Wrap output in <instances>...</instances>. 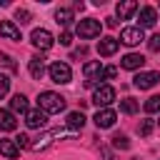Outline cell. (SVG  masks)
Masks as SVG:
<instances>
[{
	"mask_svg": "<svg viewBox=\"0 0 160 160\" xmlns=\"http://www.w3.org/2000/svg\"><path fill=\"white\" fill-rule=\"evenodd\" d=\"M72 135H75V130H70V128H55V130H48V132H42L38 140L30 142V150H32V152H42V150H48L55 140H60V138H72Z\"/></svg>",
	"mask_w": 160,
	"mask_h": 160,
	"instance_id": "1",
	"label": "cell"
},
{
	"mask_svg": "<svg viewBox=\"0 0 160 160\" xmlns=\"http://www.w3.org/2000/svg\"><path fill=\"white\" fill-rule=\"evenodd\" d=\"M38 108L42 110V112H60V110H65V98L60 95V92H52V90H45V92H40L38 95Z\"/></svg>",
	"mask_w": 160,
	"mask_h": 160,
	"instance_id": "2",
	"label": "cell"
},
{
	"mask_svg": "<svg viewBox=\"0 0 160 160\" xmlns=\"http://www.w3.org/2000/svg\"><path fill=\"white\" fill-rule=\"evenodd\" d=\"M48 75H50V80L52 82H58V85H65V82H70V78H72V70H70V65L68 62H52L50 68H48Z\"/></svg>",
	"mask_w": 160,
	"mask_h": 160,
	"instance_id": "3",
	"label": "cell"
},
{
	"mask_svg": "<svg viewBox=\"0 0 160 160\" xmlns=\"http://www.w3.org/2000/svg\"><path fill=\"white\" fill-rule=\"evenodd\" d=\"M100 30H102V25H100V20H95V18L78 20V25H75V32H78L80 38H98Z\"/></svg>",
	"mask_w": 160,
	"mask_h": 160,
	"instance_id": "4",
	"label": "cell"
},
{
	"mask_svg": "<svg viewBox=\"0 0 160 160\" xmlns=\"http://www.w3.org/2000/svg\"><path fill=\"white\" fill-rule=\"evenodd\" d=\"M92 102L98 105V110L108 108L110 102H115V88H112V85H100V88H95V92H92Z\"/></svg>",
	"mask_w": 160,
	"mask_h": 160,
	"instance_id": "5",
	"label": "cell"
},
{
	"mask_svg": "<svg viewBox=\"0 0 160 160\" xmlns=\"http://www.w3.org/2000/svg\"><path fill=\"white\" fill-rule=\"evenodd\" d=\"M30 40H32V45H35L38 50H50V48L55 45V38H52L50 30H45V28H35L32 35H30Z\"/></svg>",
	"mask_w": 160,
	"mask_h": 160,
	"instance_id": "6",
	"label": "cell"
},
{
	"mask_svg": "<svg viewBox=\"0 0 160 160\" xmlns=\"http://www.w3.org/2000/svg\"><path fill=\"white\" fill-rule=\"evenodd\" d=\"M158 82H160V72H155V70L138 72V75L132 78V85H135L138 90H150V88H155Z\"/></svg>",
	"mask_w": 160,
	"mask_h": 160,
	"instance_id": "7",
	"label": "cell"
},
{
	"mask_svg": "<svg viewBox=\"0 0 160 160\" xmlns=\"http://www.w3.org/2000/svg\"><path fill=\"white\" fill-rule=\"evenodd\" d=\"M102 65L100 62H95V60H90V62H85L82 65V72H85V85L88 88H92V85H98V80H102Z\"/></svg>",
	"mask_w": 160,
	"mask_h": 160,
	"instance_id": "8",
	"label": "cell"
},
{
	"mask_svg": "<svg viewBox=\"0 0 160 160\" xmlns=\"http://www.w3.org/2000/svg\"><path fill=\"white\" fill-rule=\"evenodd\" d=\"M140 40H145V32H142V28H138V25H130V28H122L120 30V42H125V45H138Z\"/></svg>",
	"mask_w": 160,
	"mask_h": 160,
	"instance_id": "9",
	"label": "cell"
},
{
	"mask_svg": "<svg viewBox=\"0 0 160 160\" xmlns=\"http://www.w3.org/2000/svg\"><path fill=\"white\" fill-rule=\"evenodd\" d=\"M45 122H48V112H42L40 108H35V110H28V112H25V125H28V128L40 130Z\"/></svg>",
	"mask_w": 160,
	"mask_h": 160,
	"instance_id": "10",
	"label": "cell"
},
{
	"mask_svg": "<svg viewBox=\"0 0 160 160\" xmlns=\"http://www.w3.org/2000/svg\"><path fill=\"white\" fill-rule=\"evenodd\" d=\"M95 125L100 128V130H105V128H112L115 125V120H118V115H115V110H110V108H102V110H98L95 112Z\"/></svg>",
	"mask_w": 160,
	"mask_h": 160,
	"instance_id": "11",
	"label": "cell"
},
{
	"mask_svg": "<svg viewBox=\"0 0 160 160\" xmlns=\"http://www.w3.org/2000/svg\"><path fill=\"white\" fill-rule=\"evenodd\" d=\"M138 28H152L155 22H158V12H155V8H150V5H145V8H140V12H138Z\"/></svg>",
	"mask_w": 160,
	"mask_h": 160,
	"instance_id": "12",
	"label": "cell"
},
{
	"mask_svg": "<svg viewBox=\"0 0 160 160\" xmlns=\"http://www.w3.org/2000/svg\"><path fill=\"white\" fill-rule=\"evenodd\" d=\"M0 38H5V40H15V42L22 40L20 28H18L15 22H10V20H0Z\"/></svg>",
	"mask_w": 160,
	"mask_h": 160,
	"instance_id": "13",
	"label": "cell"
},
{
	"mask_svg": "<svg viewBox=\"0 0 160 160\" xmlns=\"http://www.w3.org/2000/svg\"><path fill=\"white\" fill-rule=\"evenodd\" d=\"M118 48H120V40H115V38H102L100 42H98V52L102 55V58H110V55H115L118 52Z\"/></svg>",
	"mask_w": 160,
	"mask_h": 160,
	"instance_id": "14",
	"label": "cell"
},
{
	"mask_svg": "<svg viewBox=\"0 0 160 160\" xmlns=\"http://www.w3.org/2000/svg\"><path fill=\"white\" fill-rule=\"evenodd\" d=\"M115 12H118L120 20H130L132 12H138V2H135V0H122V2H118Z\"/></svg>",
	"mask_w": 160,
	"mask_h": 160,
	"instance_id": "15",
	"label": "cell"
},
{
	"mask_svg": "<svg viewBox=\"0 0 160 160\" xmlns=\"http://www.w3.org/2000/svg\"><path fill=\"white\" fill-rule=\"evenodd\" d=\"M120 65H122L125 70H140V68L145 65V58H142L140 52H128V55L120 60Z\"/></svg>",
	"mask_w": 160,
	"mask_h": 160,
	"instance_id": "16",
	"label": "cell"
},
{
	"mask_svg": "<svg viewBox=\"0 0 160 160\" xmlns=\"http://www.w3.org/2000/svg\"><path fill=\"white\" fill-rule=\"evenodd\" d=\"M28 70H30V75H32L35 80H40L42 72H45V58H42V55H32L30 62H28Z\"/></svg>",
	"mask_w": 160,
	"mask_h": 160,
	"instance_id": "17",
	"label": "cell"
},
{
	"mask_svg": "<svg viewBox=\"0 0 160 160\" xmlns=\"http://www.w3.org/2000/svg\"><path fill=\"white\" fill-rule=\"evenodd\" d=\"M15 128H18V120H15V115H12L10 110L0 108V130H2V132H12Z\"/></svg>",
	"mask_w": 160,
	"mask_h": 160,
	"instance_id": "18",
	"label": "cell"
},
{
	"mask_svg": "<svg viewBox=\"0 0 160 160\" xmlns=\"http://www.w3.org/2000/svg\"><path fill=\"white\" fill-rule=\"evenodd\" d=\"M65 122H68V128L75 130V132L82 130V125H85V115H82V110H72V112H68Z\"/></svg>",
	"mask_w": 160,
	"mask_h": 160,
	"instance_id": "19",
	"label": "cell"
},
{
	"mask_svg": "<svg viewBox=\"0 0 160 160\" xmlns=\"http://www.w3.org/2000/svg\"><path fill=\"white\" fill-rule=\"evenodd\" d=\"M10 112H12V115H18V112L25 115V112H28V98L20 95V92L12 95V98H10Z\"/></svg>",
	"mask_w": 160,
	"mask_h": 160,
	"instance_id": "20",
	"label": "cell"
},
{
	"mask_svg": "<svg viewBox=\"0 0 160 160\" xmlns=\"http://www.w3.org/2000/svg\"><path fill=\"white\" fill-rule=\"evenodd\" d=\"M0 155H5V158H10V160H15V158L20 155V148L15 145V140H0Z\"/></svg>",
	"mask_w": 160,
	"mask_h": 160,
	"instance_id": "21",
	"label": "cell"
},
{
	"mask_svg": "<svg viewBox=\"0 0 160 160\" xmlns=\"http://www.w3.org/2000/svg\"><path fill=\"white\" fill-rule=\"evenodd\" d=\"M55 22L62 25V28L70 25V22H72V10H70V8H58V10H55Z\"/></svg>",
	"mask_w": 160,
	"mask_h": 160,
	"instance_id": "22",
	"label": "cell"
},
{
	"mask_svg": "<svg viewBox=\"0 0 160 160\" xmlns=\"http://www.w3.org/2000/svg\"><path fill=\"white\" fill-rule=\"evenodd\" d=\"M120 110H122V112H128V115H132V112H138V110H140V102H138V100H132V98H125V100H120Z\"/></svg>",
	"mask_w": 160,
	"mask_h": 160,
	"instance_id": "23",
	"label": "cell"
},
{
	"mask_svg": "<svg viewBox=\"0 0 160 160\" xmlns=\"http://www.w3.org/2000/svg\"><path fill=\"white\" fill-rule=\"evenodd\" d=\"M110 140H112V148H118V150H128V148H130L128 135H120V132H118V135H112Z\"/></svg>",
	"mask_w": 160,
	"mask_h": 160,
	"instance_id": "24",
	"label": "cell"
},
{
	"mask_svg": "<svg viewBox=\"0 0 160 160\" xmlns=\"http://www.w3.org/2000/svg\"><path fill=\"white\" fill-rule=\"evenodd\" d=\"M142 108H145V112H160V95H152V98H148Z\"/></svg>",
	"mask_w": 160,
	"mask_h": 160,
	"instance_id": "25",
	"label": "cell"
},
{
	"mask_svg": "<svg viewBox=\"0 0 160 160\" xmlns=\"http://www.w3.org/2000/svg\"><path fill=\"white\" fill-rule=\"evenodd\" d=\"M152 128H155V120H150V118H148V120H142V125L138 128V132H140L142 138H148V135L152 132Z\"/></svg>",
	"mask_w": 160,
	"mask_h": 160,
	"instance_id": "26",
	"label": "cell"
},
{
	"mask_svg": "<svg viewBox=\"0 0 160 160\" xmlns=\"http://www.w3.org/2000/svg\"><path fill=\"white\" fill-rule=\"evenodd\" d=\"M15 20H20V25L30 22V10H25V8H18V10H15Z\"/></svg>",
	"mask_w": 160,
	"mask_h": 160,
	"instance_id": "27",
	"label": "cell"
},
{
	"mask_svg": "<svg viewBox=\"0 0 160 160\" xmlns=\"http://www.w3.org/2000/svg\"><path fill=\"white\" fill-rule=\"evenodd\" d=\"M8 90H10V78L0 72V98H5V95H8Z\"/></svg>",
	"mask_w": 160,
	"mask_h": 160,
	"instance_id": "28",
	"label": "cell"
},
{
	"mask_svg": "<svg viewBox=\"0 0 160 160\" xmlns=\"http://www.w3.org/2000/svg\"><path fill=\"white\" fill-rule=\"evenodd\" d=\"M148 48H150L152 52H160V32H155V35L148 40Z\"/></svg>",
	"mask_w": 160,
	"mask_h": 160,
	"instance_id": "29",
	"label": "cell"
},
{
	"mask_svg": "<svg viewBox=\"0 0 160 160\" xmlns=\"http://www.w3.org/2000/svg\"><path fill=\"white\" fill-rule=\"evenodd\" d=\"M115 75H118V68H115V65H108V68L102 70V80H112Z\"/></svg>",
	"mask_w": 160,
	"mask_h": 160,
	"instance_id": "30",
	"label": "cell"
},
{
	"mask_svg": "<svg viewBox=\"0 0 160 160\" xmlns=\"http://www.w3.org/2000/svg\"><path fill=\"white\" fill-rule=\"evenodd\" d=\"M30 142H32V140H30L28 135H22V132L15 138V145H18V148H30Z\"/></svg>",
	"mask_w": 160,
	"mask_h": 160,
	"instance_id": "31",
	"label": "cell"
},
{
	"mask_svg": "<svg viewBox=\"0 0 160 160\" xmlns=\"http://www.w3.org/2000/svg\"><path fill=\"white\" fill-rule=\"evenodd\" d=\"M0 62H2L5 68H10V70H18V65L12 62V58H10V55H5V52H0Z\"/></svg>",
	"mask_w": 160,
	"mask_h": 160,
	"instance_id": "32",
	"label": "cell"
},
{
	"mask_svg": "<svg viewBox=\"0 0 160 160\" xmlns=\"http://www.w3.org/2000/svg\"><path fill=\"white\" fill-rule=\"evenodd\" d=\"M58 40H60V45H65V48H68V45L72 42V35L65 30V32H60V38H58Z\"/></svg>",
	"mask_w": 160,
	"mask_h": 160,
	"instance_id": "33",
	"label": "cell"
},
{
	"mask_svg": "<svg viewBox=\"0 0 160 160\" xmlns=\"http://www.w3.org/2000/svg\"><path fill=\"white\" fill-rule=\"evenodd\" d=\"M100 155H102V160H115V155H112V150H108V148H105V150H102Z\"/></svg>",
	"mask_w": 160,
	"mask_h": 160,
	"instance_id": "34",
	"label": "cell"
},
{
	"mask_svg": "<svg viewBox=\"0 0 160 160\" xmlns=\"http://www.w3.org/2000/svg\"><path fill=\"white\" fill-rule=\"evenodd\" d=\"M105 25H108V28H115L118 20H115V18H105Z\"/></svg>",
	"mask_w": 160,
	"mask_h": 160,
	"instance_id": "35",
	"label": "cell"
},
{
	"mask_svg": "<svg viewBox=\"0 0 160 160\" xmlns=\"http://www.w3.org/2000/svg\"><path fill=\"white\" fill-rule=\"evenodd\" d=\"M5 5H8V0H0V8H5Z\"/></svg>",
	"mask_w": 160,
	"mask_h": 160,
	"instance_id": "36",
	"label": "cell"
}]
</instances>
